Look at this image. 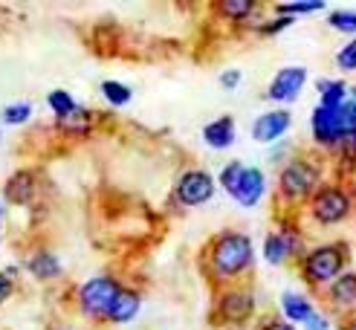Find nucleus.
I'll list each match as a JSON object with an SVG mask.
<instances>
[{
    "instance_id": "obj_29",
    "label": "nucleus",
    "mask_w": 356,
    "mask_h": 330,
    "mask_svg": "<svg viewBox=\"0 0 356 330\" xmlns=\"http://www.w3.org/2000/svg\"><path fill=\"white\" fill-rule=\"evenodd\" d=\"M220 84L223 87H238L241 84V73H238V69H229V73L220 76Z\"/></svg>"
},
{
    "instance_id": "obj_32",
    "label": "nucleus",
    "mask_w": 356,
    "mask_h": 330,
    "mask_svg": "<svg viewBox=\"0 0 356 330\" xmlns=\"http://www.w3.org/2000/svg\"><path fill=\"white\" fill-rule=\"evenodd\" d=\"M264 330H293V324H287V322H270Z\"/></svg>"
},
{
    "instance_id": "obj_35",
    "label": "nucleus",
    "mask_w": 356,
    "mask_h": 330,
    "mask_svg": "<svg viewBox=\"0 0 356 330\" xmlns=\"http://www.w3.org/2000/svg\"><path fill=\"white\" fill-rule=\"evenodd\" d=\"M353 108H356V99H353Z\"/></svg>"
},
{
    "instance_id": "obj_6",
    "label": "nucleus",
    "mask_w": 356,
    "mask_h": 330,
    "mask_svg": "<svg viewBox=\"0 0 356 330\" xmlns=\"http://www.w3.org/2000/svg\"><path fill=\"white\" fill-rule=\"evenodd\" d=\"M305 81H307V69L305 67H287V69H281V73L275 76V81L270 84V99L290 101V99H296L301 93Z\"/></svg>"
},
{
    "instance_id": "obj_19",
    "label": "nucleus",
    "mask_w": 356,
    "mask_h": 330,
    "mask_svg": "<svg viewBox=\"0 0 356 330\" xmlns=\"http://www.w3.org/2000/svg\"><path fill=\"white\" fill-rule=\"evenodd\" d=\"M47 101H49L52 113H56L58 119H64V116H70V113L76 110V101H73V96H70L67 90H52Z\"/></svg>"
},
{
    "instance_id": "obj_5",
    "label": "nucleus",
    "mask_w": 356,
    "mask_h": 330,
    "mask_svg": "<svg viewBox=\"0 0 356 330\" xmlns=\"http://www.w3.org/2000/svg\"><path fill=\"white\" fill-rule=\"evenodd\" d=\"M348 197L342 195V191H336V188H325V191H318V197L313 200V215L322 220V223H336V220H342L348 215Z\"/></svg>"
},
{
    "instance_id": "obj_22",
    "label": "nucleus",
    "mask_w": 356,
    "mask_h": 330,
    "mask_svg": "<svg viewBox=\"0 0 356 330\" xmlns=\"http://www.w3.org/2000/svg\"><path fill=\"white\" fill-rule=\"evenodd\" d=\"M29 116H32V104L29 101L9 104V108H3V122H6V125H24Z\"/></svg>"
},
{
    "instance_id": "obj_4",
    "label": "nucleus",
    "mask_w": 356,
    "mask_h": 330,
    "mask_svg": "<svg viewBox=\"0 0 356 330\" xmlns=\"http://www.w3.org/2000/svg\"><path fill=\"white\" fill-rule=\"evenodd\" d=\"M342 270V252L336 247H325V249H316L313 255H307L305 261V272L310 281H330L336 278V272Z\"/></svg>"
},
{
    "instance_id": "obj_28",
    "label": "nucleus",
    "mask_w": 356,
    "mask_h": 330,
    "mask_svg": "<svg viewBox=\"0 0 356 330\" xmlns=\"http://www.w3.org/2000/svg\"><path fill=\"white\" fill-rule=\"evenodd\" d=\"M322 3H290V6H278V12H318Z\"/></svg>"
},
{
    "instance_id": "obj_3",
    "label": "nucleus",
    "mask_w": 356,
    "mask_h": 330,
    "mask_svg": "<svg viewBox=\"0 0 356 330\" xmlns=\"http://www.w3.org/2000/svg\"><path fill=\"white\" fill-rule=\"evenodd\" d=\"M211 195H215V180L206 171H186L177 183V197L186 206H200L211 200Z\"/></svg>"
},
{
    "instance_id": "obj_23",
    "label": "nucleus",
    "mask_w": 356,
    "mask_h": 330,
    "mask_svg": "<svg viewBox=\"0 0 356 330\" xmlns=\"http://www.w3.org/2000/svg\"><path fill=\"white\" fill-rule=\"evenodd\" d=\"M241 174H243V165H241V163H229V165L223 168V174H220V185L229 191V195H232V188L238 185Z\"/></svg>"
},
{
    "instance_id": "obj_25",
    "label": "nucleus",
    "mask_w": 356,
    "mask_h": 330,
    "mask_svg": "<svg viewBox=\"0 0 356 330\" xmlns=\"http://www.w3.org/2000/svg\"><path fill=\"white\" fill-rule=\"evenodd\" d=\"M330 24L339 32H356V12H336L330 15Z\"/></svg>"
},
{
    "instance_id": "obj_8",
    "label": "nucleus",
    "mask_w": 356,
    "mask_h": 330,
    "mask_svg": "<svg viewBox=\"0 0 356 330\" xmlns=\"http://www.w3.org/2000/svg\"><path fill=\"white\" fill-rule=\"evenodd\" d=\"M298 247H301V238L290 229V226H281V232H275V235L266 238L264 255H266V261H270V264H278V261H284L287 255L298 252Z\"/></svg>"
},
{
    "instance_id": "obj_18",
    "label": "nucleus",
    "mask_w": 356,
    "mask_h": 330,
    "mask_svg": "<svg viewBox=\"0 0 356 330\" xmlns=\"http://www.w3.org/2000/svg\"><path fill=\"white\" fill-rule=\"evenodd\" d=\"M318 90H322V108H327V110H336L345 101V84L342 81H322Z\"/></svg>"
},
{
    "instance_id": "obj_24",
    "label": "nucleus",
    "mask_w": 356,
    "mask_h": 330,
    "mask_svg": "<svg viewBox=\"0 0 356 330\" xmlns=\"http://www.w3.org/2000/svg\"><path fill=\"white\" fill-rule=\"evenodd\" d=\"M220 12L229 15V17H243V15L252 12V3H249V0H223Z\"/></svg>"
},
{
    "instance_id": "obj_2",
    "label": "nucleus",
    "mask_w": 356,
    "mask_h": 330,
    "mask_svg": "<svg viewBox=\"0 0 356 330\" xmlns=\"http://www.w3.org/2000/svg\"><path fill=\"white\" fill-rule=\"evenodd\" d=\"M119 284L113 278H90L81 290H79V302L87 316H108V310L113 307L116 295H119Z\"/></svg>"
},
{
    "instance_id": "obj_12",
    "label": "nucleus",
    "mask_w": 356,
    "mask_h": 330,
    "mask_svg": "<svg viewBox=\"0 0 356 330\" xmlns=\"http://www.w3.org/2000/svg\"><path fill=\"white\" fill-rule=\"evenodd\" d=\"M252 310H255V302L249 292H226L220 302V313L229 322H246L252 316Z\"/></svg>"
},
{
    "instance_id": "obj_9",
    "label": "nucleus",
    "mask_w": 356,
    "mask_h": 330,
    "mask_svg": "<svg viewBox=\"0 0 356 330\" xmlns=\"http://www.w3.org/2000/svg\"><path fill=\"white\" fill-rule=\"evenodd\" d=\"M35 174L32 171H15L12 177L6 180V188H3V197L12 203V206H26L32 197H35Z\"/></svg>"
},
{
    "instance_id": "obj_10",
    "label": "nucleus",
    "mask_w": 356,
    "mask_h": 330,
    "mask_svg": "<svg viewBox=\"0 0 356 330\" xmlns=\"http://www.w3.org/2000/svg\"><path fill=\"white\" fill-rule=\"evenodd\" d=\"M264 195V174L258 168H243L238 185L232 188V197L241 203V206H255Z\"/></svg>"
},
{
    "instance_id": "obj_21",
    "label": "nucleus",
    "mask_w": 356,
    "mask_h": 330,
    "mask_svg": "<svg viewBox=\"0 0 356 330\" xmlns=\"http://www.w3.org/2000/svg\"><path fill=\"white\" fill-rule=\"evenodd\" d=\"M102 93H104V99H108L111 104H128L131 101V90L124 84H119V81H104Z\"/></svg>"
},
{
    "instance_id": "obj_27",
    "label": "nucleus",
    "mask_w": 356,
    "mask_h": 330,
    "mask_svg": "<svg viewBox=\"0 0 356 330\" xmlns=\"http://www.w3.org/2000/svg\"><path fill=\"white\" fill-rule=\"evenodd\" d=\"M12 290H15V281H12V275L9 272H0V304H3L9 295H12Z\"/></svg>"
},
{
    "instance_id": "obj_26",
    "label": "nucleus",
    "mask_w": 356,
    "mask_h": 330,
    "mask_svg": "<svg viewBox=\"0 0 356 330\" xmlns=\"http://www.w3.org/2000/svg\"><path fill=\"white\" fill-rule=\"evenodd\" d=\"M336 61H339L342 69H356V41L348 44V47L339 52V56H336Z\"/></svg>"
},
{
    "instance_id": "obj_30",
    "label": "nucleus",
    "mask_w": 356,
    "mask_h": 330,
    "mask_svg": "<svg viewBox=\"0 0 356 330\" xmlns=\"http://www.w3.org/2000/svg\"><path fill=\"white\" fill-rule=\"evenodd\" d=\"M305 324H307V330H327V322H325L322 316H316V313H313V316H310Z\"/></svg>"
},
{
    "instance_id": "obj_15",
    "label": "nucleus",
    "mask_w": 356,
    "mask_h": 330,
    "mask_svg": "<svg viewBox=\"0 0 356 330\" xmlns=\"http://www.w3.org/2000/svg\"><path fill=\"white\" fill-rule=\"evenodd\" d=\"M26 270L35 278H41V281H49V278H56L61 272V261L52 252H32L26 261Z\"/></svg>"
},
{
    "instance_id": "obj_11",
    "label": "nucleus",
    "mask_w": 356,
    "mask_h": 330,
    "mask_svg": "<svg viewBox=\"0 0 356 330\" xmlns=\"http://www.w3.org/2000/svg\"><path fill=\"white\" fill-rule=\"evenodd\" d=\"M287 128H290V113L273 110V113L258 116V122L252 125V136L258 139V142H273V139H278Z\"/></svg>"
},
{
    "instance_id": "obj_7",
    "label": "nucleus",
    "mask_w": 356,
    "mask_h": 330,
    "mask_svg": "<svg viewBox=\"0 0 356 330\" xmlns=\"http://www.w3.org/2000/svg\"><path fill=\"white\" fill-rule=\"evenodd\" d=\"M313 183H316V174L305 163H293L281 174V188H284V195L287 197H305Z\"/></svg>"
},
{
    "instance_id": "obj_13",
    "label": "nucleus",
    "mask_w": 356,
    "mask_h": 330,
    "mask_svg": "<svg viewBox=\"0 0 356 330\" xmlns=\"http://www.w3.org/2000/svg\"><path fill=\"white\" fill-rule=\"evenodd\" d=\"M203 139H206V145H211V148H229L235 142V122H232V116H220L215 122H209V125L203 128Z\"/></svg>"
},
{
    "instance_id": "obj_33",
    "label": "nucleus",
    "mask_w": 356,
    "mask_h": 330,
    "mask_svg": "<svg viewBox=\"0 0 356 330\" xmlns=\"http://www.w3.org/2000/svg\"><path fill=\"white\" fill-rule=\"evenodd\" d=\"M348 330H356V322H353V324H350V327H348Z\"/></svg>"
},
{
    "instance_id": "obj_1",
    "label": "nucleus",
    "mask_w": 356,
    "mask_h": 330,
    "mask_svg": "<svg viewBox=\"0 0 356 330\" xmlns=\"http://www.w3.org/2000/svg\"><path fill=\"white\" fill-rule=\"evenodd\" d=\"M252 261V243L246 235H220L211 249V264L220 275H238Z\"/></svg>"
},
{
    "instance_id": "obj_34",
    "label": "nucleus",
    "mask_w": 356,
    "mask_h": 330,
    "mask_svg": "<svg viewBox=\"0 0 356 330\" xmlns=\"http://www.w3.org/2000/svg\"><path fill=\"white\" fill-rule=\"evenodd\" d=\"M52 330H67V327H52Z\"/></svg>"
},
{
    "instance_id": "obj_20",
    "label": "nucleus",
    "mask_w": 356,
    "mask_h": 330,
    "mask_svg": "<svg viewBox=\"0 0 356 330\" xmlns=\"http://www.w3.org/2000/svg\"><path fill=\"white\" fill-rule=\"evenodd\" d=\"M58 125L64 128V131H73V133H84L87 128H90V113H84V110H73L70 116H64V119H58Z\"/></svg>"
},
{
    "instance_id": "obj_16",
    "label": "nucleus",
    "mask_w": 356,
    "mask_h": 330,
    "mask_svg": "<svg viewBox=\"0 0 356 330\" xmlns=\"http://www.w3.org/2000/svg\"><path fill=\"white\" fill-rule=\"evenodd\" d=\"M284 313H287L293 322H301V324H305V322L313 316V307H310L307 299H301V295L287 292V295H284Z\"/></svg>"
},
{
    "instance_id": "obj_17",
    "label": "nucleus",
    "mask_w": 356,
    "mask_h": 330,
    "mask_svg": "<svg viewBox=\"0 0 356 330\" xmlns=\"http://www.w3.org/2000/svg\"><path fill=\"white\" fill-rule=\"evenodd\" d=\"M336 304H356V275H342L336 278V284L330 290Z\"/></svg>"
},
{
    "instance_id": "obj_31",
    "label": "nucleus",
    "mask_w": 356,
    "mask_h": 330,
    "mask_svg": "<svg viewBox=\"0 0 356 330\" xmlns=\"http://www.w3.org/2000/svg\"><path fill=\"white\" fill-rule=\"evenodd\" d=\"M284 26H290L287 17H281V21H273L270 26H264V32H275V29H284Z\"/></svg>"
},
{
    "instance_id": "obj_14",
    "label": "nucleus",
    "mask_w": 356,
    "mask_h": 330,
    "mask_svg": "<svg viewBox=\"0 0 356 330\" xmlns=\"http://www.w3.org/2000/svg\"><path fill=\"white\" fill-rule=\"evenodd\" d=\"M136 313H139V295L134 290H119L113 307L108 310V319L122 324V322H131Z\"/></svg>"
}]
</instances>
